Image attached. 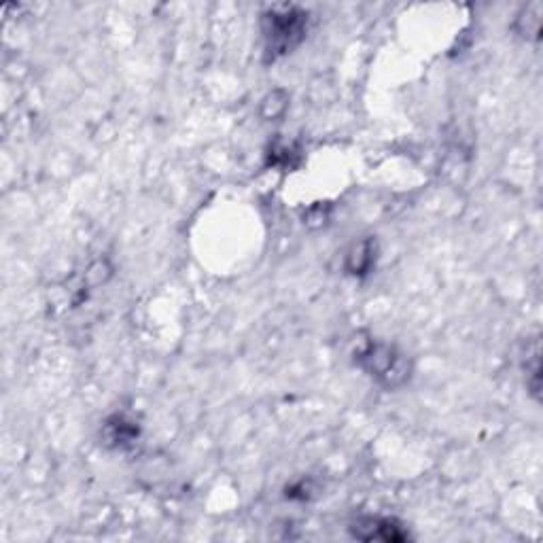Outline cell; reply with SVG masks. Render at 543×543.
<instances>
[{
    "instance_id": "obj_2",
    "label": "cell",
    "mask_w": 543,
    "mask_h": 543,
    "mask_svg": "<svg viewBox=\"0 0 543 543\" xmlns=\"http://www.w3.org/2000/svg\"><path fill=\"white\" fill-rule=\"evenodd\" d=\"M308 30V13L300 7H274L261 15V32H264L266 58L276 62L300 45Z\"/></svg>"
},
{
    "instance_id": "obj_5",
    "label": "cell",
    "mask_w": 543,
    "mask_h": 543,
    "mask_svg": "<svg viewBox=\"0 0 543 543\" xmlns=\"http://www.w3.org/2000/svg\"><path fill=\"white\" fill-rule=\"evenodd\" d=\"M376 242L372 238H365L357 244L346 255V270L355 276L370 274L376 266Z\"/></svg>"
},
{
    "instance_id": "obj_4",
    "label": "cell",
    "mask_w": 543,
    "mask_h": 543,
    "mask_svg": "<svg viewBox=\"0 0 543 543\" xmlns=\"http://www.w3.org/2000/svg\"><path fill=\"white\" fill-rule=\"evenodd\" d=\"M102 435H104V442H107V446L128 448L138 440L140 431L132 418H128L124 414H115L107 420V423H104Z\"/></svg>"
},
{
    "instance_id": "obj_3",
    "label": "cell",
    "mask_w": 543,
    "mask_h": 543,
    "mask_svg": "<svg viewBox=\"0 0 543 543\" xmlns=\"http://www.w3.org/2000/svg\"><path fill=\"white\" fill-rule=\"evenodd\" d=\"M350 533L361 541L401 543L410 539V533L401 527L395 518H384V516H363L353 522Z\"/></svg>"
},
{
    "instance_id": "obj_1",
    "label": "cell",
    "mask_w": 543,
    "mask_h": 543,
    "mask_svg": "<svg viewBox=\"0 0 543 543\" xmlns=\"http://www.w3.org/2000/svg\"><path fill=\"white\" fill-rule=\"evenodd\" d=\"M353 355L361 370L382 384L384 389H397L410 380L412 365L408 357L393 344L382 340L359 342Z\"/></svg>"
}]
</instances>
